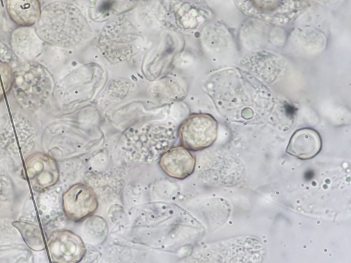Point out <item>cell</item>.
<instances>
[{
	"label": "cell",
	"instance_id": "obj_14",
	"mask_svg": "<svg viewBox=\"0 0 351 263\" xmlns=\"http://www.w3.org/2000/svg\"><path fill=\"white\" fill-rule=\"evenodd\" d=\"M14 79L13 68L8 62L0 60V101L12 91Z\"/></svg>",
	"mask_w": 351,
	"mask_h": 263
},
{
	"label": "cell",
	"instance_id": "obj_1",
	"mask_svg": "<svg viewBox=\"0 0 351 263\" xmlns=\"http://www.w3.org/2000/svg\"><path fill=\"white\" fill-rule=\"evenodd\" d=\"M86 19L73 4L52 1L42 8L40 17L34 26L44 43L59 47H69L77 43Z\"/></svg>",
	"mask_w": 351,
	"mask_h": 263
},
{
	"label": "cell",
	"instance_id": "obj_3",
	"mask_svg": "<svg viewBox=\"0 0 351 263\" xmlns=\"http://www.w3.org/2000/svg\"><path fill=\"white\" fill-rule=\"evenodd\" d=\"M218 124L208 114H193L180 125L178 134L182 146L191 151L210 147L217 137Z\"/></svg>",
	"mask_w": 351,
	"mask_h": 263
},
{
	"label": "cell",
	"instance_id": "obj_10",
	"mask_svg": "<svg viewBox=\"0 0 351 263\" xmlns=\"http://www.w3.org/2000/svg\"><path fill=\"white\" fill-rule=\"evenodd\" d=\"M43 43L32 27H18L10 37L12 51L23 61L34 60L41 52Z\"/></svg>",
	"mask_w": 351,
	"mask_h": 263
},
{
	"label": "cell",
	"instance_id": "obj_13",
	"mask_svg": "<svg viewBox=\"0 0 351 263\" xmlns=\"http://www.w3.org/2000/svg\"><path fill=\"white\" fill-rule=\"evenodd\" d=\"M21 235L27 247L33 251H38L45 249V243L39 226L31 222L15 221L12 222Z\"/></svg>",
	"mask_w": 351,
	"mask_h": 263
},
{
	"label": "cell",
	"instance_id": "obj_6",
	"mask_svg": "<svg viewBox=\"0 0 351 263\" xmlns=\"http://www.w3.org/2000/svg\"><path fill=\"white\" fill-rule=\"evenodd\" d=\"M47 249L52 262L58 263L79 262L86 251L82 239L68 229L53 231L47 240Z\"/></svg>",
	"mask_w": 351,
	"mask_h": 263
},
{
	"label": "cell",
	"instance_id": "obj_8",
	"mask_svg": "<svg viewBox=\"0 0 351 263\" xmlns=\"http://www.w3.org/2000/svg\"><path fill=\"white\" fill-rule=\"evenodd\" d=\"M195 156L183 146L170 148L162 154L159 160L161 169L169 177L184 179L195 170Z\"/></svg>",
	"mask_w": 351,
	"mask_h": 263
},
{
	"label": "cell",
	"instance_id": "obj_5",
	"mask_svg": "<svg viewBox=\"0 0 351 263\" xmlns=\"http://www.w3.org/2000/svg\"><path fill=\"white\" fill-rule=\"evenodd\" d=\"M25 170L29 183L36 192H42L59 180L60 172L56 160L43 152H36L25 160Z\"/></svg>",
	"mask_w": 351,
	"mask_h": 263
},
{
	"label": "cell",
	"instance_id": "obj_9",
	"mask_svg": "<svg viewBox=\"0 0 351 263\" xmlns=\"http://www.w3.org/2000/svg\"><path fill=\"white\" fill-rule=\"evenodd\" d=\"M322 146V138L317 131L302 128L293 133L286 151L300 160H309L319 153Z\"/></svg>",
	"mask_w": 351,
	"mask_h": 263
},
{
	"label": "cell",
	"instance_id": "obj_2",
	"mask_svg": "<svg viewBox=\"0 0 351 263\" xmlns=\"http://www.w3.org/2000/svg\"><path fill=\"white\" fill-rule=\"evenodd\" d=\"M14 72L12 91L15 99L24 105L36 107L43 104L52 93V76L41 64L34 60L23 61Z\"/></svg>",
	"mask_w": 351,
	"mask_h": 263
},
{
	"label": "cell",
	"instance_id": "obj_7",
	"mask_svg": "<svg viewBox=\"0 0 351 263\" xmlns=\"http://www.w3.org/2000/svg\"><path fill=\"white\" fill-rule=\"evenodd\" d=\"M168 16L180 29L196 27L205 19L207 10L203 0H160Z\"/></svg>",
	"mask_w": 351,
	"mask_h": 263
},
{
	"label": "cell",
	"instance_id": "obj_12",
	"mask_svg": "<svg viewBox=\"0 0 351 263\" xmlns=\"http://www.w3.org/2000/svg\"><path fill=\"white\" fill-rule=\"evenodd\" d=\"M140 0H90L89 15L96 21L107 20L115 15L127 12Z\"/></svg>",
	"mask_w": 351,
	"mask_h": 263
},
{
	"label": "cell",
	"instance_id": "obj_11",
	"mask_svg": "<svg viewBox=\"0 0 351 263\" xmlns=\"http://www.w3.org/2000/svg\"><path fill=\"white\" fill-rule=\"evenodd\" d=\"M6 12L18 27H34L40 17L42 6L39 0H5Z\"/></svg>",
	"mask_w": 351,
	"mask_h": 263
},
{
	"label": "cell",
	"instance_id": "obj_4",
	"mask_svg": "<svg viewBox=\"0 0 351 263\" xmlns=\"http://www.w3.org/2000/svg\"><path fill=\"white\" fill-rule=\"evenodd\" d=\"M62 209L71 221L79 222L93 215L98 208L96 193L90 186L77 183L62 195Z\"/></svg>",
	"mask_w": 351,
	"mask_h": 263
}]
</instances>
